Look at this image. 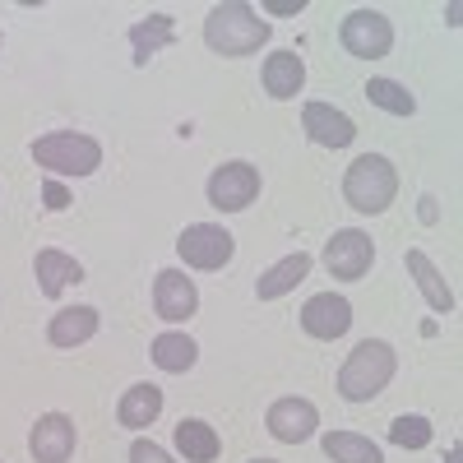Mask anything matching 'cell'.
<instances>
[{
  "mask_svg": "<svg viewBox=\"0 0 463 463\" xmlns=\"http://www.w3.org/2000/svg\"><path fill=\"white\" fill-rule=\"evenodd\" d=\"M204 43L218 56H255L269 43V24L246 5V0H227V5H213L209 10Z\"/></svg>",
  "mask_w": 463,
  "mask_h": 463,
  "instance_id": "6da1fadb",
  "label": "cell"
},
{
  "mask_svg": "<svg viewBox=\"0 0 463 463\" xmlns=\"http://www.w3.org/2000/svg\"><path fill=\"white\" fill-rule=\"evenodd\" d=\"M371 264H375V246H371L366 232H357V227H343V232H334V237L325 241V269L334 279L357 283V279L371 274Z\"/></svg>",
  "mask_w": 463,
  "mask_h": 463,
  "instance_id": "52a82bcc",
  "label": "cell"
},
{
  "mask_svg": "<svg viewBox=\"0 0 463 463\" xmlns=\"http://www.w3.org/2000/svg\"><path fill=\"white\" fill-rule=\"evenodd\" d=\"M301 329L320 338V343H334L353 329V301L338 297V292H316L311 301L301 306Z\"/></svg>",
  "mask_w": 463,
  "mask_h": 463,
  "instance_id": "9c48e42d",
  "label": "cell"
},
{
  "mask_svg": "<svg viewBox=\"0 0 463 463\" xmlns=\"http://www.w3.org/2000/svg\"><path fill=\"white\" fill-rule=\"evenodd\" d=\"M301 130L311 135L320 148H347V144L357 139L353 116H343V111L329 107V102H306V107H301Z\"/></svg>",
  "mask_w": 463,
  "mask_h": 463,
  "instance_id": "4fadbf2b",
  "label": "cell"
},
{
  "mask_svg": "<svg viewBox=\"0 0 463 463\" xmlns=\"http://www.w3.org/2000/svg\"><path fill=\"white\" fill-rule=\"evenodd\" d=\"M338 37H343L347 56H357V61H380V56H390V47H394V28H390V19H384L380 10H353L343 19Z\"/></svg>",
  "mask_w": 463,
  "mask_h": 463,
  "instance_id": "5b68a950",
  "label": "cell"
},
{
  "mask_svg": "<svg viewBox=\"0 0 463 463\" xmlns=\"http://www.w3.org/2000/svg\"><path fill=\"white\" fill-rule=\"evenodd\" d=\"M176 449H181L185 463H213V458L222 454V440H218V431L209 427V421L181 417V421H176Z\"/></svg>",
  "mask_w": 463,
  "mask_h": 463,
  "instance_id": "ffe728a7",
  "label": "cell"
},
{
  "mask_svg": "<svg viewBox=\"0 0 463 463\" xmlns=\"http://www.w3.org/2000/svg\"><path fill=\"white\" fill-rule=\"evenodd\" d=\"M33 274H37L43 297H61L70 283H84V264L74 260V255H65V250H37Z\"/></svg>",
  "mask_w": 463,
  "mask_h": 463,
  "instance_id": "5bb4252c",
  "label": "cell"
},
{
  "mask_svg": "<svg viewBox=\"0 0 463 463\" xmlns=\"http://www.w3.org/2000/svg\"><path fill=\"white\" fill-rule=\"evenodd\" d=\"M93 334H98V311L93 306H65V311H56L52 325H47L52 347H80Z\"/></svg>",
  "mask_w": 463,
  "mask_h": 463,
  "instance_id": "ac0fdd59",
  "label": "cell"
},
{
  "mask_svg": "<svg viewBox=\"0 0 463 463\" xmlns=\"http://www.w3.org/2000/svg\"><path fill=\"white\" fill-rule=\"evenodd\" d=\"M130 463H172V454L163 445H153V440H135L130 445Z\"/></svg>",
  "mask_w": 463,
  "mask_h": 463,
  "instance_id": "484cf974",
  "label": "cell"
},
{
  "mask_svg": "<svg viewBox=\"0 0 463 463\" xmlns=\"http://www.w3.org/2000/svg\"><path fill=\"white\" fill-rule=\"evenodd\" d=\"M148 357H153V366L167 371V375H185L190 366H195L200 347H195V338H185V334H158Z\"/></svg>",
  "mask_w": 463,
  "mask_h": 463,
  "instance_id": "44dd1931",
  "label": "cell"
},
{
  "mask_svg": "<svg viewBox=\"0 0 463 463\" xmlns=\"http://www.w3.org/2000/svg\"><path fill=\"white\" fill-rule=\"evenodd\" d=\"M250 463H274V458H250Z\"/></svg>",
  "mask_w": 463,
  "mask_h": 463,
  "instance_id": "f1b7e54d",
  "label": "cell"
},
{
  "mask_svg": "<svg viewBox=\"0 0 463 463\" xmlns=\"http://www.w3.org/2000/svg\"><path fill=\"white\" fill-rule=\"evenodd\" d=\"M366 98H371V107L390 111V116H412L417 111V98L403 84H394V80H371L366 84Z\"/></svg>",
  "mask_w": 463,
  "mask_h": 463,
  "instance_id": "cb8c5ba5",
  "label": "cell"
},
{
  "mask_svg": "<svg viewBox=\"0 0 463 463\" xmlns=\"http://www.w3.org/2000/svg\"><path fill=\"white\" fill-rule=\"evenodd\" d=\"M158 412H163V390H158V384H130V390L121 394V403H116V421L130 427V431L153 427Z\"/></svg>",
  "mask_w": 463,
  "mask_h": 463,
  "instance_id": "e0dca14e",
  "label": "cell"
},
{
  "mask_svg": "<svg viewBox=\"0 0 463 463\" xmlns=\"http://www.w3.org/2000/svg\"><path fill=\"white\" fill-rule=\"evenodd\" d=\"M394 195H399V172H394L390 158H380V153H362L343 176V200L357 213H384L394 204Z\"/></svg>",
  "mask_w": 463,
  "mask_h": 463,
  "instance_id": "3957f363",
  "label": "cell"
},
{
  "mask_svg": "<svg viewBox=\"0 0 463 463\" xmlns=\"http://www.w3.org/2000/svg\"><path fill=\"white\" fill-rule=\"evenodd\" d=\"M33 163L56 176H93L102 167V144L80 130H52L33 144Z\"/></svg>",
  "mask_w": 463,
  "mask_h": 463,
  "instance_id": "277c9868",
  "label": "cell"
},
{
  "mask_svg": "<svg viewBox=\"0 0 463 463\" xmlns=\"http://www.w3.org/2000/svg\"><path fill=\"white\" fill-rule=\"evenodd\" d=\"M306 274H311V255H306V250L283 255L274 269H264V274L255 279V297H260V301H279V297H288Z\"/></svg>",
  "mask_w": 463,
  "mask_h": 463,
  "instance_id": "9a60e30c",
  "label": "cell"
},
{
  "mask_svg": "<svg viewBox=\"0 0 463 463\" xmlns=\"http://www.w3.org/2000/svg\"><path fill=\"white\" fill-rule=\"evenodd\" d=\"M408 274H412V283L421 288V297H427V306H431L436 316H449V311H454V292L445 288L440 269L431 264L427 250H408Z\"/></svg>",
  "mask_w": 463,
  "mask_h": 463,
  "instance_id": "d6986e66",
  "label": "cell"
},
{
  "mask_svg": "<svg viewBox=\"0 0 463 463\" xmlns=\"http://www.w3.org/2000/svg\"><path fill=\"white\" fill-rule=\"evenodd\" d=\"M28 454L37 463H70V454H74V421L65 412L37 417V427L28 431Z\"/></svg>",
  "mask_w": 463,
  "mask_h": 463,
  "instance_id": "7c38bea8",
  "label": "cell"
},
{
  "mask_svg": "<svg viewBox=\"0 0 463 463\" xmlns=\"http://www.w3.org/2000/svg\"><path fill=\"white\" fill-rule=\"evenodd\" d=\"M172 14H148L130 28V47H135V61L144 65L148 56H158L163 47H172Z\"/></svg>",
  "mask_w": 463,
  "mask_h": 463,
  "instance_id": "7402d4cb",
  "label": "cell"
},
{
  "mask_svg": "<svg viewBox=\"0 0 463 463\" xmlns=\"http://www.w3.org/2000/svg\"><path fill=\"white\" fill-rule=\"evenodd\" d=\"M195 306H200V292H195V283H190L181 269H163V274L153 279V311H158L167 325L190 320Z\"/></svg>",
  "mask_w": 463,
  "mask_h": 463,
  "instance_id": "8fae6325",
  "label": "cell"
},
{
  "mask_svg": "<svg viewBox=\"0 0 463 463\" xmlns=\"http://www.w3.org/2000/svg\"><path fill=\"white\" fill-rule=\"evenodd\" d=\"M255 195H260V167H250V163H222L209 176V204L222 209V213L250 209Z\"/></svg>",
  "mask_w": 463,
  "mask_h": 463,
  "instance_id": "ba28073f",
  "label": "cell"
},
{
  "mask_svg": "<svg viewBox=\"0 0 463 463\" xmlns=\"http://www.w3.org/2000/svg\"><path fill=\"white\" fill-rule=\"evenodd\" d=\"M176 255H181L190 269H222L232 255H237V241H232V232H227V227L190 222L181 237H176Z\"/></svg>",
  "mask_w": 463,
  "mask_h": 463,
  "instance_id": "8992f818",
  "label": "cell"
},
{
  "mask_svg": "<svg viewBox=\"0 0 463 463\" xmlns=\"http://www.w3.org/2000/svg\"><path fill=\"white\" fill-rule=\"evenodd\" d=\"M394 366H399V357H394L390 343L362 338L338 371V394L347 403H371L375 394H384V384L394 380Z\"/></svg>",
  "mask_w": 463,
  "mask_h": 463,
  "instance_id": "7a4b0ae2",
  "label": "cell"
},
{
  "mask_svg": "<svg viewBox=\"0 0 463 463\" xmlns=\"http://www.w3.org/2000/svg\"><path fill=\"white\" fill-rule=\"evenodd\" d=\"M264 10H269V14H301V10H306V0H269Z\"/></svg>",
  "mask_w": 463,
  "mask_h": 463,
  "instance_id": "83f0119b",
  "label": "cell"
},
{
  "mask_svg": "<svg viewBox=\"0 0 463 463\" xmlns=\"http://www.w3.org/2000/svg\"><path fill=\"white\" fill-rule=\"evenodd\" d=\"M264 427H269V436L283 440V445H301V440H311V436H316L320 412H316L311 399H279L274 408H269Z\"/></svg>",
  "mask_w": 463,
  "mask_h": 463,
  "instance_id": "30bf717a",
  "label": "cell"
},
{
  "mask_svg": "<svg viewBox=\"0 0 463 463\" xmlns=\"http://www.w3.org/2000/svg\"><path fill=\"white\" fill-rule=\"evenodd\" d=\"M325 454L334 463H384L380 445L366 440V436H357V431H329L325 436Z\"/></svg>",
  "mask_w": 463,
  "mask_h": 463,
  "instance_id": "603a6c76",
  "label": "cell"
},
{
  "mask_svg": "<svg viewBox=\"0 0 463 463\" xmlns=\"http://www.w3.org/2000/svg\"><path fill=\"white\" fill-rule=\"evenodd\" d=\"M390 440L403 445V449H427V445H431V421L417 417V412H403V417H394Z\"/></svg>",
  "mask_w": 463,
  "mask_h": 463,
  "instance_id": "d4e9b609",
  "label": "cell"
},
{
  "mask_svg": "<svg viewBox=\"0 0 463 463\" xmlns=\"http://www.w3.org/2000/svg\"><path fill=\"white\" fill-rule=\"evenodd\" d=\"M43 200H47L52 213H61V209H70V190H65L61 181H47V185H43Z\"/></svg>",
  "mask_w": 463,
  "mask_h": 463,
  "instance_id": "4316f807",
  "label": "cell"
},
{
  "mask_svg": "<svg viewBox=\"0 0 463 463\" xmlns=\"http://www.w3.org/2000/svg\"><path fill=\"white\" fill-rule=\"evenodd\" d=\"M260 74H264V93H269V98H279V102L297 98L301 84H306V65H301L297 52H274V56L264 61Z\"/></svg>",
  "mask_w": 463,
  "mask_h": 463,
  "instance_id": "2e32d148",
  "label": "cell"
}]
</instances>
